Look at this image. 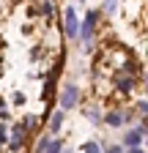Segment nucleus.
<instances>
[{
	"instance_id": "9d476101",
	"label": "nucleus",
	"mask_w": 148,
	"mask_h": 153,
	"mask_svg": "<svg viewBox=\"0 0 148 153\" xmlns=\"http://www.w3.org/2000/svg\"><path fill=\"white\" fill-rule=\"evenodd\" d=\"M82 153H99V145L96 142H85L82 145Z\"/></svg>"
},
{
	"instance_id": "7ed1b4c3",
	"label": "nucleus",
	"mask_w": 148,
	"mask_h": 153,
	"mask_svg": "<svg viewBox=\"0 0 148 153\" xmlns=\"http://www.w3.org/2000/svg\"><path fill=\"white\" fill-rule=\"evenodd\" d=\"M80 33V25H77V11H74V6L66 8V36L69 38H77Z\"/></svg>"
},
{
	"instance_id": "a211bd4d",
	"label": "nucleus",
	"mask_w": 148,
	"mask_h": 153,
	"mask_svg": "<svg viewBox=\"0 0 148 153\" xmlns=\"http://www.w3.org/2000/svg\"><path fill=\"white\" fill-rule=\"evenodd\" d=\"M140 131H143V134H148V120L143 123V128H140Z\"/></svg>"
},
{
	"instance_id": "6ab92c4d",
	"label": "nucleus",
	"mask_w": 148,
	"mask_h": 153,
	"mask_svg": "<svg viewBox=\"0 0 148 153\" xmlns=\"http://www.w3.org/2000/svg\"><path fill=\"white\" fill-rule=\"evenodd\" d=\"M63 153H69V150H63Z\"/></svg>"
},
{
	"instance_id": "f257e3e1",
	"label": "nucleus",
	"mask_w": 148,
	"mask_h": 153,
	"mask_svg": "<svg viewBox=\"0 0 148 153\" xmlns=\"http://www.w3.org/2000/svg\"><path fill=\"white\" fill-rule=\"evenodd\" d=\"M77 101H80V88L74 85V82L63 85V90H61V109H71V107H77Z\"/></svg>"
},
{
	"instance_id": "dca6fc26",
	"label": "nucleus",
	"mask_w": 148,
	"mask_h": 153,
	"mask_svg": "<svg viewBox=\"0 0 148 153\" xmlns=\"http://www.w3.org/2000/svg\"><path fill=\"white\" fill-rule=\"evenodd\" d=\"M140 112H148V101H140Z\"/></svg>"
},
{
	"instance_id": "6e6552de",
	"label": "nucleus",
	"mask_w": 148,
	"mask_h": 153,
	"mask_svg": "<svg viewBox=\"0 0 148 153\" xmlns=\"http://www.w3.org/2000/svg\"><path fill=\"white\" fill-rule=\"evenodd\" d=\"M44 153H63V142L61 140H49V145H47Z\"/></svg>"
},
{
	"instance_id": "20e7f679",
	"label": "nucleus",
	"mask_w": 148,
	"mask_h": 153,
	"mask_svg": "<svg viewBox=\"0 0 148 153\" xmlns=\"http://www.w3.org/2000/svg\"><path fill=\"white\" fill-rule=\"evenodd\" d=\"M22 142H25V126H22V123H16V126H14V131H11L8 148H11V150H19V148H22Z\"/></svg>"
},
{
	"instance_id": "2eb2a0df",
	"label": "nucleus",
	"mask_w": 148,
	"mask_h": 153,
	"mask_svg": "<svg viewBox=\"0 0 148 153\" xmlns=\"http://www.w3.org/2000/svg\"><path fill=\"white\" fill-rule=\"evenodd\" d=\"M104 153H123V150H121V148H118V145H113V148H107V150H104Z\"/></svg>"
},
{
	"instance_id": "1a4fd4ad",
	"label": "nucleus",
	"mask_w": 148,
	"mask_h": 153,
	"mask_svg": "<svg viewBox=\"0 0 148 153\" xmlns=\"http://www.w3.org/2000/svg\"><path fill=\"white\" fill-rule=\"evenodd\" d=\"M132 76H123V79H118V90H123V93H129V90H132Z\"/></svg>"
},
{
	"instance_id": "423d86ee",
	"label": "nucleus",
	"mask_w": 148,
	"mask_h": 153,
	"mask_svg": "<svg viewBox=\"0 0 148 153\" xmlns=\"http://www.w3.org/2000/svg\"><path fill=\"white\" fill-rule=\"evenodd\" d=\"M63 120H66V115H63V109H55V112H52V118H49V131H61Z\"/></svg>"
},
{
	"instance_id": "9b49d317",
	"label": "nucleus",
	"mask_w": 148,
	"mask_h": 153,
	"mask_svg": "<svg viewBox=\"0 0 148 153\" xmlns=\"http://www.w3.org/2000/svg\"><path fill=\"white\" fill-rule=\"evenodd\" d=\"M14 104H16V107L25 104V93H14Z\"/></svg>"
},
{
	"instance_id": "f03ea898",
	"label": "nucleus",
	"mask_w": 148,
	"mask_h": 153,
	"mask_svg": "<svg viewBox=\"0 0 148 153\" xmlns=\"http://www.w3.org/2000/svg\"><path fill=\"white\" fill-rule=\"evenodd\" d=\"M96 22H99V14H96V11L85 14V22H82V27H80V33H77L85 44H90V38H93V27H96Z\"/></svg>"
},
{
	"instance_id": "0eeeda50",
	"label": "nucleus",
	"mask_w": 148,
	"mask_h": 153,
	"mask_svg": "<svg viewBox=\"0 0 148 153\" xmlns=\"http://www.w3.org/2000/svg\"><path fill=\"white\" fill-rule=\"evenodd\" d=\"M104 123H107V126H121V123H123V112H118V109H115V112H107V115H104Z\"/></svg>"
},
{
	"instance_id": "ddd939ff",
	"label": "nucleus",
	"mask_w": 148,
	"mask_h": 153,
	"mask_svg": "<svg viewBox=\"0 0 148 153\" xmlns=\"http://www.w3.org/2000/svg\"><path fill=\"white\" fill-rule=\"evenodd\" d=\"M115 8H118V3H104V11H107V14H113Z\"/></svg>"
},
{
	"instance_id": "39448f33",
	"label": "nucleus",
	"mask_w": 148,
	"mask_h": 153,
	"mask_svg": "<svg viewBox=\"0 0 148 153\" xmlns=\"http://www.w3.org/2000/svg\"><path fill=\"white\" fill-rule=\"evenodd\" d=\"M140 142H143V131L140 128H129L126 137H123V145L126 148H140Z\"/></svg>"
},
{
	"instance_id": "f3484780",
	"label": "nucleus",
	"mask_w": 148,
	"mask_h": 153,
	"mask_svg": "<svg viewBox=\"0 0 148 153\" xmlns=\"http://www.w3.org/2000/svg\"><path fill=\"white\" fill-rule=\"evenodd\" d=\"M129 153H145L143 148H129Z\"/></svg>"
},
{
	"instance_id": "4468645a",
	"label": "nucleus",
	"mask_w": 148,
	"mask_h": 153,
	"mask_svg": "<svg viewBox=\"0 0 148 153\" xmlns=\"http://www.w3.org/2000/svg\"><path fill=\"white\" fill-rule=\"evenodd\" d=\"M41 14H52V3H41Z\"/></svg>"
},
{
	"instance_id": "f8f14e48",
	"label": "nucleus",
	"mask_w": 148,
	"mask_h": 153,
	"mask_svg": "<svg viewBox=\"0 0 148 153\" xmlns=\"http://www.w3.org/2000/svg\"><path fill=\"white\" fill-rule=\"evenodd\" d=\"M0 142H8V131H6V126H0Z\"/></svg>"
}]
</instances>
